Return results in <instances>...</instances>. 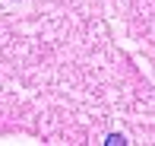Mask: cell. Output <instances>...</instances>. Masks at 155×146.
<instances>
[{
	"label": "cell",
	"mask_w": 155,
	"mask_h": 146,
	"mask_svg": "<svg viewBox=\"0 0 155 146\" xmlns=\"http://www.w3.org/2000/svg\"><path fill=\"white\" fill-rule=\"evenodd\" d=\"M104 146H127V140H124L120 134H111L108 140H104Z\"/></svg>",
	"instance_id": "obj_1"
}]
</instances>
